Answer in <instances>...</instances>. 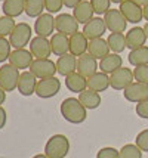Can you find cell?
<instances>
[{
	"mask_svg": "<svg viewBox=\"0 0 148 158\" xmlns=\"http://www.w3.org/2000/svg\"><path fill=\"white\" fill-rule=\"evenodd\" d=\"M61 115L65 121L71 124H82L86 121L87 110L82 105L78 98H65L61 102Z\"/></svg>",
	"mask_w": 148,
	"mask_h": 158,
	"instance_id": "1",
	"label": "cell"
},
{
	"mask_svg": "<svg viewBox=\"0 0 148 158\" xmlns=\"http://www.w3.org/2000/svg\"><path fill=\"white\" fill-rule=\"evenodd\" d=\"M107 41H108V46L113 53H121L127 48L126 34H123V33H111L108 35Z\"/></svg>",
	"mask_w": 148,
	"mask_h": 158,
	"instance_id": "30",
	"label": "cell"
},
{
	"mask_svg": "<svg viewBox=\"0 0 148 158\" xmlns=\"http://www.w3.org/2000/svg\"><path fill=\"white\" fill-rule=\"evenodd\" d=\"M144 19L148 21V3L144 6Z\"/></svg>",
	"mask_w": 148,
	"mask_h": 158,
	"instance_id": "45",
	"label": "cell"
},
{
	"mask_svg": "<svg viewBox=\"0 0 148 158\" xmlns=\"http://www.w3.org/2000/svg\"><path fill=\"white\" fill-rule=\"evenodd\" d=\"M44 7L49 14H59L64 7V0H44Z\"/></svg>",
	"mask_w": 148,
	"mask_h": 158,
	"instance_id": "37",
	"label": "cell"
},
{
	"mask_svg": "<svg viewBox=\"0 0 148 158\" xmlns=\"http://www.w3.org/2000/svg\"><path fill=\"white\" fill-rule=\"evenodd\" d=\"M87 48H89V39L83 34V31L82 33L77 31L70 37V53L76 58L87 53Z\"/></svg>",
	"mask_w": 148,
	"mask_h": 158,
	"instance_id": "19",
	"label": "cell"
},
{
	"mask_svg": "<svg viewBox=\"0 0 148 158\" xmlns=\"http://www.w3.org/2000/svg\"><path fill=\"white\" fill-rule=\"evenodd\" d=\"M65 87L73 93H82L87 89V78L78 73H73L65 77Z\"/></svg>",
	"mask_w": 148,
	"mask_h": 158,
	"instance_id": "26",
	"label": "cell"
},
{
	"mask_svg": "<svg viewBox=\"0 0 148 158\" xmlns=\"http://www.w3.org/2000/svg\"><path fill=\"white\" fill-rule=\"evenodd\" d=\"M121 158H142V149L136 143H127L120 149Z\"/></svg>",
	"mask_w": 148,
	"mask_h": 158,
	"instance_id": "33",
	"label": "cell"
},
{
	"mask_svg": "<svg viewBox=\"0 0 148 158\" xmlns=\"http://www.w3.org/2000/svg\"><path fill=\"white\" fill-rule=\"evenodd\" d=\"M59 90H61V80H58L57 77H49V78L39 80L36 95L40 99H50V98L57 96Z\"/></svg>",
	"mask_w": 148,
	"mask_h": 158,
	"instance_id": "6",
	"label": "cell"
},
{
	"mask_svg": "<svg viewBox=\"0 0 148 158\" xmlns=\"http://www.w3.org/2000/svg\"><path fill=\"white\" fill-rule=\"evenodd\" d=\"M34 56L33 53L30 52L28 49H14L12 50V53L9 56V64L11 65H14L15 68H18L19 71L21 69H30L31 67V64L34 62Z\"/></svg>",
	"mask_w": 148,
	"mask_h": 158,
	"instance_id": "11",
	"label": "cell"
},
{
	"mask_svg": "<svg viewBox=\"0 0 148 158\" xmlns=\"http://www.w3.org/2000/svg\"><path fill=\"white\" fill-rule=\"evenodd\" d=\"M98 69H99L98 59H95L91 53H85V55L77 58V73L82 74L83 77L89 78L95 73H98Z\"/></svg>",
	"mask_w": 148,
	"mask_h": 158,
	"instance_id": "17",
	"label": "cell"
},
{
	"mask_svg": "<svg viewBox=\"0 0 148 158\" xmlns=\"http://www.w3.org/2000/svg\"><path fill=\"white\" fill-rule=\"evenodd\" d=\"M123 96L126 101L132 103H139L142 101L148 99V84L139 81H133L129 87L123 90Z\"/></svg>",
	"mask_w": 148,
	"mask_h": 158,
	"instance_id": "13",
	"label": "cell"
},
{
	"mask_svg": "<svg viewBox=\"0 0 148 158\" xmlns=\"http://www.w3.org/2000/svg\"><path fill=\"white\" fill-rule=\"evenodd\" d=\"M144 31H145V34H147V39H148V21H147V24L144 25Z\"/></svg>",
	"mask_w": 148,
	"mask_h": 158,
	"instance_id": "47",
	"label": "cell"
},
{
	"mask_svg": "<svg viewBox=\"0 0 148 158\" xmlns=\"http://www.w3.org/2000/svg\"><path fill=\"white\" fill-rule=\"evenodd\" d=\"M70 152V140L65 135H53L44 145V154L48 158H65Z\"/></svg>",
	"mask_w": 148,
	"mask_h": 158,
	"instance_id": "2",
	"label": "cell"
},
{
	"mask_svg": "<svg viewBox=\"0 0 148 158\" xmlns=\"http://www.w3.org/2000/svg\"><path fill=\"white\" fill-rule=\"evenodd\" d=\"M19 69L15 68L11 64H5L0 67V87L5 92H14L18 89V81H19Z\"/></svg>",
	"mask_w": 148,
	"mask_h": 158,
	"instance_id": "4",
	"label": "cell"
},
{
	"mask_svg": "<svg viewBox=\"0 0 148 158\" xmlns=\"http://www.w3.org/2000/svg\"><path fill=\"white\" fill-rule=\"evenodd\" d=\"M136 115L139 118H144V120H148V99L142 101V102L136 103Z\"/></svg>",
	"mask_w": 148,
	"mask_h": 158,
	"instance_id": "40",
	"label": "cell"
},
{
	"mask_svg": "<svg viewBox=\"0 0 148 158\" xmlns=\"http://www.w3.org/2000/svg\"><path fill=\"white\" fill-rule=\"evenodd\" d=\"M80 2H82V0H64V6L68 7V9H74Z\"/></svg>",
	"mask_w": 148,
	"mask_h": 158,
	"instance_id": "42",
	"label": "cell"
},
{
	"mask_svg": "<svg viewBox=\"0 0 148 158\" xmlns=\"http://www.w3.org/2000/svg\"><path fill=\"white\" fill-rule=\"evenodd\" d=\"M46 10L44 0H25V14L30 18H39Z\"/></svg>",
	"mask_w": 148,
	"mask_h": 158,
	"instance_id": "31",
	"label": "cell"
},
{
	"mask_svg": "<svg viewBox=\"0 0 148 158\" xmlns=\"http://www.w3.org/2000/svg\"><path fill=\"white\" fill-rule=\"evenodd\" d=\"M78 24L77 19L74 18V15L71 14H58L55 18V28L57 33L65 34L71 37L73 34H76L78 31Z\"/></svg>",
	"mask_w": 148,
	"mask_h": 158,
	"instance_id": "9",
	"label": "cell"
},
{
	"mask_svg": "<svg viewBox=\"0 0 148 158\" xmlns=\"http://www.w3.org/2000/svg\"><path fill=\"white\" fill-rule=\"evenodd\" d=\"M96 158H121L120 157V151H117L113 146H105L101 148L96 154Z\"/></svg>",
	"mask_w": 148,
	"mask_h": 158,
	"instance_id": "38",
	"label": "cell"
},
{
	"mask_svg": "<svg viewBox=\"0 0 148 158\" xmlns=\"http://www.w3.org/2000/svg\"><path fill=\"white\" fill-rule=\"evenodd\" d=\"M30 52L33 53L36 59H43L49 58L52 55V48H50V40L48 37L36 35L33 40L30 41Z\"/></svg>",
	"mask_w": 148,
	"mask_h": 158,
	"instance_id": "14",
	"label": "cell"
},
{
	"mask_svg": "<svg viewBox=\"0 0 148 158\" xmlns=\"http://www.w3.org/2000/svg\"><path fill=\"white\" fill-rule=\"evenodd\" d=\"M108 87H110V76L102 71H98L87 78V89L93 90V92H98V93L105 92Z\"/></svg>",
	"mask_w": 148,
	"mask_h": 158,
	"instance_id": "25",
	"label": "cell"
},
{
	"mask_svg": "<svg viewBox=\"0 0 148 158\" xmlns=\"http://www.w3.org/2000/svg\"><path fill=\"white\" fill-rule=\"evenodd\" d=\"M33 40V28L27 22H18L14 28L12 34L9 35V41L14 49H24Z\"/></svg>",
	"mask_w": 148,
	"mask_h": 158,
	"instance_id": "3",
	"label": "cell"
},
{
	"mask_svg": "<svg viewBox=\"0 0 148 158\" xmlns=\"http://www.w3.org/2000/svg\"><path fill=\"white\" fill-rule=\"evenodd\" d=\"M37 83L39 78L28 69L22 71L19 76V81H18V92L22 96H31L36 95V89H37Z\"/></svg>",
	"mask_w": 148,
	"mask_h": 158,
	"instance_id": "15",
	"label": "cell"
},
{
	"mask_svg": "<svg viewBox=\"0 0 148 158\" xmlns=\"http://www.w3.org/2000/svg\"><path fill=\"white\" fill-rule=\"evenodd\" d=\"M133 77L136 81L148 84V65H141V67H135Z\"/></svg>",
	"mask_w": 148,
	"mask_h": 158,
	"instance_id": "36",
	"label": "cell"
},
{
	"mask_svg": "<svg viewBox=\"0 0 148 158\" xmlns=\"http://www.w3.org/2000/svg\"><path fill=\"white\" fill-rule=\"evenodd\" d=\"M147 40L148 39L145 31H144V27H133L126 33V43H127V48L130 50L145 46V41Z\"/></svg>",
	"mask_w": 148,
	"mask_h": 158,
	"instance_id": "20",
	"label": "cell"
},
{
	"mask_svg": "<svg viewBox=\"0 0 148 158\" xmlns=\"http://www.w3.org/2000/svg\"><path fill=\"white\" fill-rule=\"evenodd\" d=\"M50 48L55 56H62L70 53V37L61 33H55L50 37Z\"/></svg>",
	"mask_w": 148,
	"mask_h": 158,
	"instance_id": "21",
	"label": "cell"
},
{
	"mask_svg": "<svg viewBox=\"0 0 148 158\" xmlns=\"http://www.w3.org/2000/svg\"><path fill=\"white\" fill-rule=\"evenodd\" d=\"M30 71L34 74L39 80L42 78H49V77H55L58 73L57 69V62H53L49 58H43V59H34L31 64Z\"/></svg>",
	"mask_w": 148,
	"mask_h": 158,
	"instance_id": "5",
	"label": "cell"
},
{
	"mask_svg": "<svg viewBox=\"0 0 148 158\" xmlns=\"http://www.w3.org/2000/svg\"><path fill=\"white\" fill-rule=\"evenodd\" d=\"M133 2H135V3H138V5H139V6H142V7L148 3V0H133Z\"/></svg>",
	"mask_w": 148,
	"mask_h": 158,
	"instance_id": "44",
	"label": "cell"
},
{
	"mask_svg": "<svg viewBox=\"0 0 148 158\" xmlns=\"http://www.w3.org/2000/svg\"><path fill=\"white\" fill-rule=\"evenodd\" d=\"M107 30L111 33H125L127 28V19L120 12V9H110L104 15Z\"/></svg>",
	"mask_w": 148,
	"mask_h": 158,
	"instance_id": "8",
	"label": "cell"
},
{
	"mask_svg": "<svg viewBox=\"0 0 148 158\" xmlns=\"http://www.w3.org/2000/svg\"><path fill=\"white\" fill-rule=\"evenodd\" d=\"M92 7L95 10V15L102 16L111 9V0H91Z\"/></svg>",
	"mask_w": 148,
	"mask_h": 158,
	"instance_id": "34",
	"label": "cell"
},
{
	"mask_svg": "<svg viewBox=\"0 0 148 158\" xmlns=\"http://www.w3.org/2000/svg\"><path fill=\"white\" fill-rule=\"evenodd\" d=\"M15 27H16L15 18H11L6 15L0 16V37H9Z\"/></svg>",
	"mask_w": 148,
	"mask_h": 158,
	"instance_id": "32",
	"label": "cell"
},
{
	"mask_svg": "<svg viewBox=\"0 0 148 158\" xmlns=\"http://www.w3.org/2000/svg\"><path fill=\"white\" fill-rule=\"evenodd\" d=\"M105 31H107L105 21H104V18H101V16H93L87 24L83 25V34L89 40L101 39L102 35L105 34Z\"/></svg>",
	"mask_w": 148,
	"mask_h": 158,
	"instance_id": "16",
	"label": "cell"
},
{
	"mask_svg": "<svg viewBox=\"0 0 148 158\" xmlns=\"http://www.w3.org/2000/svg\"><path fill=\"white\" fill-rule=\"evenodd\" d=\"M73 15H74V18L77 19L78 24H83V25L87 24V22L93 18V15H95V10H93V7H92L91 0H89V2H87V0H82L77 6L73 9Z\"/></svg>",
	"mask_w": 148,
	"mask_h": 158,
	"instance_id": "23",
	"label": "cell"
},
{
	"mask_svg": "<svg viewBox=\"0 0 148 158\" xmlns=\"http://www.w3.org/2000/svg\"><path fill=\"white\" fill-rule=\"evenodd\" d=\"M53 31H57L55 28V18L53 15L46 12L42 14L39 18H36L34 21V33L37 35H42V37H52L55 34Z\"/></svg>",
	"mask_w": 148,
	"mask_h": 158,
	"instance_id": "10",
	"label": "cell"
},
{
	"mask_svg": "<svg viewBox=\"0 0 148 158\" xmlns=\"http://www.w3.org/2000/svg\"><path fill=\"white\" fill-rule=\"evenodd\" d=\"M33 158H48V155H46V154H37V155H34Z\"/></svg>",
	"mask_w": 148,
	"mask_h": 158,
	"instance_id": "46",
	"label": "cell"
},
{
	"mask_svg": "<svg viewBox=\"0 0 148 158\" xmlns=\"http://www.w3.org/2000/svg\"><path fill=\"white\" fill-rule=\"evenodd\" d=\"M135 143L141 148L142 152H148V129L139 131V133L136 135Z\"/></svg>",
	"mask_w": 148,
	"mask_h": 158,
	"instance_id": "39",
	"label": "cell"
},
{
	"mask_svg": "<svg viewBox=\"0 0 148 158\" xmlns=\"http://www.w3.org/2000/svg\"><path fill=\"white\" fill-rule=\"evenodd\" d=\"M5 101H6V92L0 87V105H3Z\"/></svg>",
	"mask_w": 148,
	"mask_h": 158,
	"instance_id": "43",
	"label": "cell"
},
{
	"mask_svg": "<svg viewBox=\"0 0 148 158\" xmlns=\"http://www.w3.org/2000/svg\"><path fill=\"white\" fill-rule=\"evenodd\" d=\"M6 121H7V112H6V110L0 105V130L6 126Z\"/></svg>",
	"mask_w": 148,
	"mask_h": 158,
	"instance_id": "41",
	"label": "cell"
},
{
	"mask_svg": "<svg viewBox=\"0 0 148 158\" xmlns=\"http://www.w3.org/2000/svg\"><path fill=\"white\" fill-rule=\"evenodd\" d=\"M123 67V59L120 53H110L107 55L104 59L99 61V71L105 73V74H113L116 69H119Z\"/></svg>",
	"mask_w": 148,
	"mask_h": 158,
	"instance_id": "24",
	"label": "cell"
},
{
	"mask_svg": "<svg viewBox=\"0 0 148 158\" xmlns=\"http://www.w3.org/2000/svg\"><path fill=\"white\" fill-rule=\"evenodd\" d=\"M133 81V71L130 68H126V67H121V68L116 69L113 74H110V86L114 90H125Z\"/></svg>",
	"mask_w": 148,
	"mask_h": 158,
	"instance_id": "7",
	"label": "cell"
},
{
	"mask_svg": "<svg viewBox=\"0 0 148 158\" xmlns=\"http://www.w3.org/2000/svg\"><path fill=\"white\" fill-rule=\"evenodd\" d=\"M87 53H91L95 59H104L107 55L111 53V49L108 46V41L104 40L102 37L101 39H93L89 40V48H87Z\"/></svg>",
	"mask_w": 148,
	"mask_h": 158,
	"instance_id": "22",
	"label": "cell"
},
{
	"mask_svg": "<svg viewBox=\"0 0 148 158\" xmlns=\"http://www.w3.org/2000/svg\"><path fill=\"white\" fill-rule=\"evenodd\" d=\"M78 101L82 102V105L86 110H96L101 105V95L98 92H93L91 89H86L85 92L78 93Z\"/></svg>",
	"mask_w": 148,
	"mask_h": 158,
	"instance_id": "28",
	"label": "cell"
},
{
	"mask_svg": "<svg viewBox=\"0 0 148 158\" xmlns=\"http://www.w3.org/2000/svg\"><path fill=\"white\" fill-rule=\"evenodd\" d=\"M2 10L6 16L18 18L19 15L25 12V0H5Z\"/></svg>",
	"mask_w": 148,
	"mask_h": 158,
	"instance_id": "27",
	"label": "cell"
},
{
	"mask_svg": "<svg viewBox=\"0 0 148 158\" xmlns=\"http://www.w3.org/2000/svg\"><path fill=\"white\" fill-rule=\"evenodd\" d=\"M12 53V44L9 39L0 37V64L9 61V56Z\"/></svg>",
	"mask_w": 148,
	"mask_h": 158,
	"instance_id": "35",
	"label": "cell"
},
{
	"mask_svg": "<svg viewBox=\"0 0 148 158\" xmlns=\"http://www.w3.org/2000/svg\"><path fill=\"white\" fill-rule=\"evenodd\" d=\"M57 69L59 76H70L73 73H77V58L71 53H65L62 56H58Z\"/></svg>",
	"mask_w": 148,
	"mask_h": 158,
	"instance_id": "18",
	"label": "cell"
},
{
	"mask_svg": "<svg viewBox=\"0 0 148 158\" xmlns=\"http://www.w3.org/2000/svg\"><path fill=\"white\" fill-rule=\"evenodd\" d=\"M121 2H125V0H111V3H121Z\"/></svg>",
	"mask_w": 148,
	"mask_h": 158,
	"instance_id": "48",
	"label": "cell"
},
{
	"mask_svg": "<svg viewBox=\"0 0 148 158\" xmlns=\"http://www.w3.org/2000/svg\"><path fill=\"white\" fill-rule=\"evenodd\" d=\"M120 12L125 15L127 22L130 24H138L144 19V7L135 3L133 0H125L120 3Z\"/></svg>",
	"mask_w": 148,
	"mask_h": 158,
	"instance_id": "12",
	"label": "cell"
},
{
	"mask_svg": "<svg viewBox=\"0 0 148 158\" xmlns=\"http://www.w3.org/2000/svg\"><path fill=\"white\" fill-rule=\"evenodd\" d=\"M2 2H5V0H2Z\"/></svg>",
	"mask_w": 148,
	"mask_h": 158,
	"instance_id": "49",
	"label": "cell"
},
{
	"mask_svg": "<svg viewBox=\"0 0 148 158\" xmlns=\"http://www.w3.org/2000/svg\"><path fill=\"white\" fill-rule=\"evenodd\" d=\"M127 61L132 67H141V65H148V46L133 49L129 52Z\"/></svg>",
	"mask_w": 148,
	"mask_h": 158,
	"instance_id": "29",
	"label": "cell"
}]
</instances>
